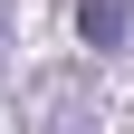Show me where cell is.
Listing matches in <instances>:
<instances>
[{"instance_id":"obj_1","label":"cell","mask_w":134,"mask_h":134,"mask_svg":"<svg viewBox=\"0 0 134 134\" xmlns=\"http://www.w3.org/2000/svg\"><path fill=\"white\" fill-rule=\"evenodd\" d=\"M125 29V0H86V38H115Z\"/></svg>"}]
</instances>
